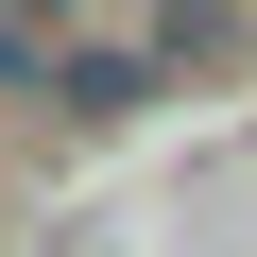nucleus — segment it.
Returning <instances> with one entry per match:
<instances>
[{
  "label": "nucleus",
  "instance_id": "f257e3e1",
  "mask_svg": "<svg viewBox=\"0 0 257 257\" xmlns=\"http://www.w3.org/2000/svg\"><path fill=\"white\" fill-rule=\"evenodd\" d=\"M35 18H69V0H35Z\"/></svg>",
  "mask_w": 257,
  "mask_h": 257
}]
</instances>
